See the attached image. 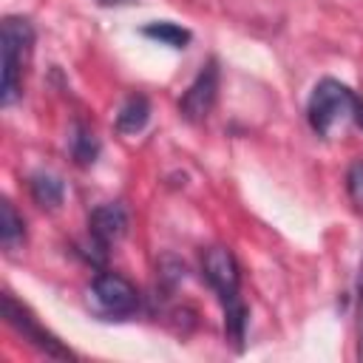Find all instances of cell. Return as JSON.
Returning <instances> with one entry per match:
<instances>
[{
  "label": "cell",
  "instance_id": "12",
  "mask_svg": "<svg viewBox=\"0 0 363 363\" xmlns=\"http://www.w3.org/2000/svg\"><path fill=\"white\" fill-rule=\"evenodd\" d=\"M71 153H74L77 164H94V159H96V153H99V142H96L94 130L77 125V130H74V136H71Z\"/></svg>",
  "mask_w": 363,
  "mask_h": 363
},
{
  "label": "cell",
  "instance_id": "17",
  "mask_svg": "<svg viewBox=\"0 0 363 363\" xmlns=\"http://www.w3.org/2000/svg\"><path fill=\"white\" fill-rule=\"evenodd\" d=\"M99 3H105V6H116V3H128V0H99Z\"/></svg>",
  "mask_w": 363,
  "mask_h": 363
},
{
  "label": "cell",
  "instance_id": "14",
  "mask_svg": "<svg viewBox=\"0 0 363 363\" xmlns=\"http://www.w3.org/2000/svg\"><path fill=\"white\" fill-rule=\"evenodd\" d=\"M346 190L357 210H363V159H357L346 173Z\"/></svg>",
  "mask_w": 363,
  "mask_h": 363
},
{
  "label": "cell",
  "instance_id": "7",
  "mask_svg": "<svg viewBox=\"0 0 363 363\" xmlns=\"http://www.w3.org/2000/svg\"><path fill=\"white\" fill-rule=\"evenodd\" d=\"M128 230V213L122 204L116 201H108L102 207H96L88 218V233H91V241L96 250H108L113 241H119Z\"/></svg>",
  "mask_w": 363,
  "mask_h": 363
},
{
  "label": "cell",
  "instance_id": "1",
  "mask_svg": "<svg viewBox=\"0 0 363 363\" xmlns=\"http://www.w3.org/2000/svg\"><path fill=\"white\" fill-rule=\"evenodd\" d=\"M354 94L337 82V79H320L312 94H309V102H306V116H309V125L315 133L320 136H329L337 125H343L349 116H354Z\"/></svg>",
  "mask_w": 363,
  "mask_h": 363
},
{
  "label": "cell",
  "instance_id": "16",
  "mask_svg": "<svg viewBox=\"0 0 363 363\" xmlns=\"http://www.w3.org/2000/svg\"><path fill=\"white\" fill-rule=\"evenodd\" d=\"M354 122H357V128L363 130V99L354 102Z\"/></svg>",
  "mask_w": 363,
  "mask_h": 363
},
{
  "label": "cell",
  "instance_id": "10",
  "mask_svg": "<svg viewBox=\"0 0 363 363\" xmlns=\"http://www.w3.org/2000/svg\"><path fill=\"white\" fill-rule=\"evenodd\" d=\"M28 187H31V196H34V201L40 207H60L62 204V182L57 176H51V173H34L31 182H28Z\"/></svg>",
  "mask_w": 363,
  "mask_h": 363
},
{
  "label": "cell",
  "instance_id": "5",
  "mask_svg": "<svg viewBox=\"0 0 363 363\" xmlns=\"http://www.w3.org/2000/svg\"><path fill=\"white\" fill-rule=\"evenodd\" d=\"M201 269H204L207 284L221 298V303L238 301V281H241L238 278V264H235V258H233V252L227 247H210L204 252Z\"/></svg>",
  "mask_w": 363,
  "mask_h": 363
},
{
  "label": "cell",
  "instance_id": "8",
  "mask_svg": "<svg viewBox=\"0 0 363 363\" xmlns=\"http://www.w3.org/2000/svg\"><path fill=\"white\" fill-rule=\"evenodd\" d=\"M147 119H150V102H147V96L133 94V96H128L122 102V108L116 113V128L122 133H139L147 125Z\"/></svg>",
  "mask_w": 363,
  "mask_h": 363
},
{
  "label": "cell",
  "instance_id": "9",
  "mask_svg": "<svg viewBox=\"0 0 363 363\" xmlns=\"http://www.w3.org/2000/svg\"><path fill=\"white\" fill-rule=\"evenodd\" d=\"M26 238V230H23V218L17 216L14 204L9 199L0 201V241L6 250H17Z\"/></svg>",
  "mask_w": 363,
  "mask_h": 363
},
{
  "label": "cell",
  "instance_id": "4",
  "mask_svg": "<svg viewBox=\"0 0 363 363\" xmlns=\"http://www.w3.org/2000/svg\"><path fill=\"white\" fill-rule=\"evenodd\" d=\"M91 292H94V301L99 303V309L108 312V315H130V312H136V306H139V292H136V286H133L128 278L116 275V272H102V275H96Z\"/></svg>",
  "mask_w": 363,
  "mask_h": 363
},
{
  "label": "cell",
  "instance_id": "13",
  "mask_svg": "<svg viewBox=\"0 0 363 363\" xmlns=\"http://www.w3.org/2000/svg\"><path fill=\"white\" fill-rule=\"evenodd\" d=\"M244 326H247V306L241 303V298L224 303V329H227V335H230L235 343H241Z\"/></svg>",
  "mask_w": 363,
  "mask_h": 363
},
{
  "label": "cell",
  "instance_id": "15",
  "mask_svg": "<svg viewBox=\"0 0 363 363\" xmlns=\"http://www.w3.org/2000/svg\"><path fill=\"white\" fill-rule=\"evenodd\" d=\"M357 354L363 360V261H360V278H357Z\"/></svg>",
  "mask_w": 363,
  "mask_h": 363
},
{
  "label": "cell",
  "instance_id": "11",
  "mask_svg": "<svg viewBox=\"0 0 363 363\" xmlns=\"http://www.w3.org/2000/svg\"><path fill=\"white\" fill-rule=\"evenodd\" d=\"M142 34L150 37V40H159L162 45H170V48H187V43H190V31L182 28V26H176V23H170V20L147 23L142 28Z\"/></svg>",
  "mask_w": 363,
  "mask_h": 363
},
{
  "label": "cell",
  "instance_id": "2",
  "mask_svg": "<svg viewBox=\"0 0 363 363\" xmlns=\"http://www.w3.org/2000/svg\"><path fill=\"white\" fill-rule=\"evenodd\" d=\"M34 45V28L26 17L3 20V105H11L20 94V74Z\"/></svg>",
  "mask_w": 363,
  "mask_h": 363
},
{
  "label": "cell",
  "instance_id": "6",
  "mask_svg": "<svg viewBox=\"0 0 363 363\" xmlns=\"http://www.w3.org/2000/svg\"><path fill=\"white\" fill-rule=\"evenodd\" d=\"M216 94H218V68L216 62H207L199 77L190 82V88L184 91L182 102H179V111L187 122H201L207 119V113L213 111L216 105Z\"/></svg>",
  "mask_w": 363,
  "mask_h": 363
},
{
  "label": "cell",
  "instance_id": "3",
  "mask_svg": "<svg viewBox=\"0 0 363 363\" xmlns=\"http://www.w3.org/2000/svg\"><path fill=\"white\" fill-rule=\"evenodd\" d=\"M3 315H6V320H9V326H14L26 340H31L40 352H45V354H51V357H74L51 332H45L37 320H34V315L23 306V303H17L9 292L3 295Z\"/></svg>",
  "mask_w": 363,
  "mask_h": 363
}]
</instances>
